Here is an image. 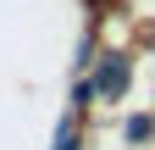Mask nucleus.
<instances>
[{
	"instance_id": "1",
	"label": "nucleus",
	"mask_w": 155,
	"mask_h": 150,
	"mask_svg": "<svg viewBox=\"0 0 155 150\" xmlns=\"http://www.w3.org/2000/svg\"><path fill=\"white\" fill-rule=\"evenodd\" d=\"M122 78H127V67H122V61H111V67H105V78H100V89H105V95H116V89H122Z\"/></svg>"
}]
</instances>
